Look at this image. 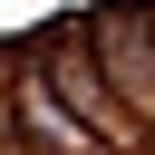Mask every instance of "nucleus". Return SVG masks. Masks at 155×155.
Instances as JSON below:
<instances>
[]
</instances>
